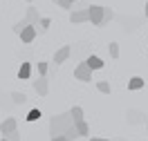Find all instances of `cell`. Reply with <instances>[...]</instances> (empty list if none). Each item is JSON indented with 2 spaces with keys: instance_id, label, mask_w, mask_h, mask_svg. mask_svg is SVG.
Returning <instances> with one entry per match:
<instances>
[{
  "instance_id": "cell-9",
  "label": "cell",
  "mask_w": 148,
  "mask_h": 141,
  "mask_svg": "<svg viewBox=\"0 0 148 141\" xmlns=\"http://www.w3.org/2000/svg\"><path fill=\"white\" fill-rule=\"evenodd\" d=\"M25 20H27L29 25H38V22H40V14H38L36 7H29V9H27V16H25Z\"/></svg>"
},
{
  "instance_id": "cell-10",
  "label": "cell",
  "mask_w": 148,
  "mask_h": 141,
  "mask_svg": "<svg viewBox=\"0 0 148 141\" xmlns=\"http://www.w3.org/2000/svg\"><path fill=\"white\" fill-rule=\"evenodd\" d=\"M29 76H32V63H23L18 69V78L20 81H27Z\"/></svg>"
},
{
  "instance_id": "cell-3",
  "label": "cell",
  "mask_w": 148,
  "mask_h": 141,
  "mask_svg": "<svg viewBox=\"0 0 148 141\" xmlns=\"http://www.w3.org/2000/svg\"><path fill=\"white\" fill-rule=\"evenodd\" d=\"M74 76H76L79 81H83V83H90V81H92V67L88 65V63H79L76 69H74Z\"/></svg>"
},
{
  "instance_id": "cell-17",
  "label": "cell",
  "mask_w": 148,
  "mask_h": 141,
  "mask_svg": "<svg viewBox=\"0 0 148 141\" xmlns=\"http://www.w3.org/2000/svg\"><path fill=\"white\" fill-rule=\"evenodd\" d=\"M97 90L101 94H110V83H108V81H99V83H97Z\"/></svg>"
},
{
  "instance_id": "cell-32",
  "label": "cell",
  "mask_w": 148,
  "mask_h": 141,
  "mask_svg": "<svg viewBox=\"0 0 148 141\" xmlns=\"http://www.w3.org/2000/svg\"><path fill=\"white\" fill-rule=\"evenodd\" d=\"M27 2H32V0H27Z\"/></svg>"
},
{
  "instance_id": "cell-18",
  "label": "cell",
  "mask_w": 148,
  "mask_h": 141,
  "mask_svg": "<svg viewBox=\"0 0 148 141\" xmlns=\"http://www.w3.org/2000/svg\"><path fill=\"white\" fill-rule=\"evenodd\" d=\"M139 116H144V114L137 112V110H130V112H128V121H130V123H139V121H141Z\"/></svg>"
},
{
  "instance_id": "cell-28",
  "label": "cell",
  "mask_w": 148,
  "mask_h": 141,
  "mask_svg": "<svg viewBox=\"0 0 148 141\" xmlns=\"http://www.w3.org/2000/svg\"><path fill=\"white\" fill-rule=\"evenodd\" d=\"M90 141H108V139H101V137H94V139H90Z\"/></svg>"
},
{
  "instance_id": "cell-20",
  "label": "cell",
  "mask_w": 148,
  "mask_h": 141,
  "mask_svg": "<svg viewBox=\"0 0 148 141\" xmlns=\"http://www.w3.org/2000/svg\"><path fill=\"white\" fill-rule=\"evenodd\" d=\"M108 52H110L112 58H117L119 56V45H117V43H110V45H108Z\"/></svg>"
},
{
  "instance_id": "cell-7",
  "label": "cell",
  "mask_w": 148,
  "mask_h": 141,
  "mask_svg": "<svg viewBox=\"0 0 148 141\" xmlns=\"http://www.w3.org/2000/svg\"><path fill=\"white\" fill-rule=\"evenodd\" d=\"M70 54H72V49H70L67 45H63V47H61V49H58V52L54 54V63H56V65H61V63H65V61L70 58Z\"/></svg>"
},
{
  "instance_id": "cell-26",
  "label": "cell",
  "mask_w": 148,
  "mask_h": 141,
  "mask_svg": "<svg viewBox=\"0 0 148 141\" xmlns=\"http://www.w3.org/2000/svg\"><path fill=\"white\" fill-rule=\"evenodd\" d=\"M5 137H7L9 141H20V134H18L16 130H14V132H9V134H5Z\"/></svg>"
},
{
  "instance_id": "cell-29",
  "label": "cell",
  "mask_w": 148,
  "mask_h": 141,
  "mask_svg": "<svg viewBox=\"0 0 148 141\" xmlns=\"http://www.w3.org/2000/svg\"><path fill=\"white\" fill-rule=\"evenodd\" d=\"M146 18H148V2H146Z\"/></svg>"
},
{
  "instance_id": "cell-4",
  "label": "cell",
  "mask_w": 148,
  "mask_h": 141,
  "mask_svg": "<svg viewBox=\"0 0 148 141\" xmlns=\"http://www.w3.org/2000/svg\"><path fill=\"white\" fill-rule=\"evenodd\" d=\"M34 90H36L38 96H47L49 85H47V78H45V76H38V81H34Z\"/></svg>"
},
{
  "instance_id": "cell-12",
  "label": "cell",
  "mask_w": 148,
  "mask_h": 141,
  "mask_svg": "<svg viewBox=\"0 0 148 141\" xmlns=\"http://www.w3.org/2000/svg\"><path fill=\"white\" fill-rule=\"evenodd\" d=\"M85 63L92 67V69H101V67H103V61L99 56H88V58H85Z\"/></svg>"
},
{
  "instance_id": "cell-8",
  "label": "cell",
  "mask_w": 148,
  "mask_h": 141,
  "mask_svg": "<svg viewBox=\"0 0 148 141\" xmlns=\"http://www.w3.org/2000/svg\"><path fill=\"white\" fill-rule=\"evenodd\" d=\"M16 130V119H5V121L0 123V132H2V137H5V134H9V132H14Z\"/></svg>"
},
{
  "instance_id": "cell-33",
  "label": "cell",
  "mask_w": 148,
  "mask_h": 141,
  "mask_svg": "<svg viewBox=\"0 0 148 141\" xmlns=\"http://www.w3.org/2000/svg\"><path fill=\"white\" fill-rule=\"evenodd\" d=\"M54 2H56V0H54Z\"/></svg>"
},
{
  "instance_id": "cell-27",
  "label": "cell",
  "mask_w": 148,
  "mask_h": 141,
  "mask_svg": "<svg viewBox=\"0 0 148 141\" xmlns=\"http://www.w3.org/2000/svg\"><path fill=\"white\" fill-rule=\"evenodd\" d=\"M52 141H67V139H65V134H58V137H52Z\"/></svg>"
},
{
  "instance_id": "cell-31",
  "label": "cell",
  "mask_w": 148,
  "mask_h": 141,
  "mask_svg": "<svg viewBox=\"0 0 148 141\" xmlns=\"http://www.w3.org/2000/svg\"><path fill=\"white\" fill-rule=\"evenodd\" d=\"M146 130H148V123H146Z\"/></svg>"
},
{
  "instance_id": "cell-19",
  "label": "cell",
  "mask_w": 148,
  "mask_h": 141,
  "mask_svg": "<svg viewBox=\"0 0 148 141\" xmlns=\"http://www.w3.org/2000/svg\"><path fill=\"white\" fill-rule=\"evenodd\" d=\"M27 25H29V22H27L25 18L20 20V22H16V25H14V34H18V36H20V31H23V29L27 27Z\"/></svg>"
},
{
  "instance_id": "cell-13",
  "label": "cell",
  "mask_w": 148,
  "mask_h": 141,
  "mask_svg": "<svg viewBox=\"0 0 148 141\" xmlns=\"http://www.w3.org/2000/svg\"><path fill=\"white\" fill-rule=\"evenodd\" d=\"M70 114H72V121H74V123L83 121V108H79V105H74L72 110H70Z\"/></svg>"
},
{
  "instance_id": "cell-23",
  "label": "cell",
  "mask_w": 148,
  "mask_h": 141,
  "mask_svg": "<svg viewBox=\"0 0 148 141\" xmlns=\"http://www.w3.org/2000/svg\"><path fill=\"white\" fill-rule=\"evenodd\" d=\"M112 16H114V14H112V9H108V7H106V14H103V25H108V22L112 20Z\"/></svg>"
},
{
  "instance_id": "cell-24",
  "label": "cell",
  "mask_w": 148,
  "mask_h": 141,
  "mask_svg": "<svg viewBox=\"0 0 148 141\" xmlns=\"http://www.w3.org/2000/svg\"><path fill=\"white\" fill-rule=\"evenodd\" d=\"M49 25H52V20H49V18H40V31H47Z\"/></svg>"
},
{
  "instance_id": "cell-5",
  "label": "cell",
  "mask_w": 148,
  "mask_h": 141,
  "mask_svg": "<svg viewBox=\"0 0 148 141\" xmlns=\"http://www.w3.org/2000/svg\"><path fill=\"white\" fill-rule=\"evenodd\" d=\"M70 20L72 22H88L90 20V9H76L70 14Z\"/></svg>"
},
{
  "instance_id": "cell-21",
  "label": "cell",
  "mask_w": 148,
  "mask_h": 141,
  "mask_svg": "<svg viewBox=\"0 0 148 141\" xmlns=\"http://www.w3.org/2000/svg\"><path fill=\"white\" fill-rule=\"evenodd\" d=\"M25 119H27V121H38V119H40V110H29V114Z\"/></svg>"
},
{
  "instance_id": "cell-2",
  "label": "cell",
  "mask_w": 148,
  "mask_h": 141,
  "mask_svg": "<svg viewBox=\"0 0 148 141\" xmlns=\"http://www.w3.org/2000/svg\"><path fill=\"white\" fill-rule=\"evenodd\" d=\"M90 9V20H92L94 27H103V14H106V7L101 5H92V7H88Z\"/></svg>"
},
{
  "instance_id": "cell-25",
  "label": "cell",
  "mask_w": 148,
  "mask_h": 141,
  "mask_svg": "<svg viewBox=\"0 0 148 141\" xmlns=\"http://www.w3.org/2000/svg\"><path fill=\"white\" fill-rule=\"evenodd\" d=\"M38 74H40V76H45V74H47V63H43V61L38 63Z\"/></svg>"
},
{
  "instance_id": "cell-11",
  "label": "cell",
  "mask_w": 148,
  "mask_h": 141,
  "mask_svg": "<svg viewBox=\"0 0 148 141\" xmlns=\"http://www.w3.org/2000/svg\"><path fill=\"white\" fill-rule=\"evenodd\" d=\"M144 85H146V81H144L141 76H132L128 81V90H141Z\"/></svg>"
},
{
  "instance_id": "cell-1",
  "label": "cell",
  "mask_w": 148,
  "mask_h": 141,
  "mask_svg": "<svg viewBox=\"0 0 148 141\" xmlns=\"http://www.w3.org/2000/svg\"><path fill=\"white\" fill-rule=\"evenodd\" d=\"M72 125H74V121H72V114L70 112L56 114V116H52V121H49V134H52V137L65 134V130L72 128Z\"/></svg>"
},
{
  "instance_id": "cell-22",
  "label": "cell",
  "mask_w": 148,
  "mask_h": 141,
  "mask_svg": "<svg viewBox=\"0 0 148 141\" xmlns=\"http://www.w3.org/2000/svg\"><path fill=\"white\" fill-rule=\"evenodd\" d=\"M74 2H76V0H56V5H58V7H63V9H72Z\"/></svg>"
},
{
  "instance_id": "cell-16",
  "label": "cell",
  "mask_w": 148,
  "mask_h": 141,
  "mask_svg": "<svg viewBox=\"0 0 148 141\" xmlns=\"http://www.w3.org/2000/svg\"><path fill=\"white\" fill-rule=\"evenodd\" d=\"M11 101L20 105V103H25V101H27V96H25L23 92H11Z\"/></svg>"
},
{
  "instance_id": "cell-6",
  "label": "cell",
  "mask_w": 148,
  "mask_h": 141,
  "mask_svg": "<svg viewBox=\"0 0 148 141\" xmlns=\"http://www.w3.org/2000/svg\"><path fill=\"white\" fill-rule=\"evenodd\" d=\"M36 38V25H27V27L20 31V40L23 43H32Z\"/></svg>"
},
{
  "instance_id": "cell-15",
  "label": "cell",
  "mask_w": 148,
  "mask_h": 141,
  "mask_svg": "<svg viewBox=\"0 0 148 141\" xmlns=\"http://www.w3.org/2000/svg\"><path fill=\"white\" fill-rule=\"evenodd\" d=\"M76 137H79V130H76V125H72V128H67V130H65V139H67V141H74Z\"/></svg>"
},
{
  "instance_id": "cell-14",
  "label": "cell",
  "mask_w": 148,
  "mask_h": 141,
  "mask_svg": "<svg viewBox=\"0 0 148 141\" xmlns=\"http://www.w3.org/2000/svg\"><path fill=\"white\" fill-rule=\"evenodd\" d=\"M74 125H76V130H79V137H88V134H90V125L85 121H79V123H74Z\"/></svg>"
},
{
  "instance_id": "cell-30",
  "label": "cell",
  "mask_w": 148,
  "mask_h": 141,
  "mask_svg": "<svg viewBox=\"0 0 148 141\" xmlns=\"http://www.w3.org/2000/svg\"><path fill=\"white\" fill-rule=\"evenodd\" d=\"M0 141H9V139H7V137H2V139H0Z\"/></svg>"
}]
</instances>
